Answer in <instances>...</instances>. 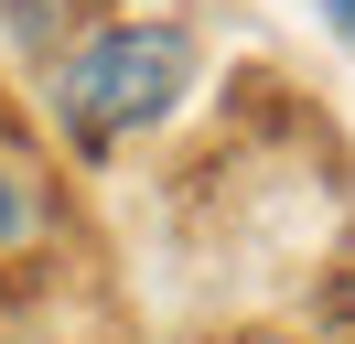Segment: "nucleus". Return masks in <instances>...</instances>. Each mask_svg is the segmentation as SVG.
Returning a JSON list of instances; mask_svg holds the SVG:
<instances>
[{
    "mask_svg": "<svg viewBox=\"0 0 355 344\" xmlns=\"http://www.w3.org/2000/svg\"><path fill=\"white\" fill-rule=\"evenodd\" d=\"M194 86V33L162 11L140 22H97L65 64H54V129L76 150H130L140 129H162Z\"/></svg>",
    "mask_w": 355,
    "mask_h": 344,
    "instance_id": "f257e3e1",
    "label": "nucleus"
},
{
    "mask_svg": "<svg viewBox=\"0 0 355 344\" xmlns=\"http://www.w3.org/2000/svg\"><path fill=\"white\" fill-rule=\"evenodd\" d=\"M33 226H44V205H33V183H22V172H0V248H22Z\"/></svg>",
    "mask_w": 355,
    "mask_h": 344,
    "instance_id": "f03ea898",
    "label": "nucleus"
},
{
    "mask_svg": "<svg viewBox=\"0 0 355 344\" xmlns=\"http://www.w3.org/2000/svg\"><path fill=\"white\" fill-rule=\"evenodd\" d=\"M323 11H334V33H345V43H355V0H323Z\"/></svg>",
    "mask_w": 355,
    "mask_h": 344,
    "instance_id": "7ed1b4c3",
    "label": "nucleus"
},
{
    "mask_svg": "<svg viewBox=\"0 0 355 344\" xmlns=\"http://www.w3.org/2000/svg\"><path fill=\"white\" fill-rule=\"evenodd\" d=\"M226 344H291V334H226Z\"/></svg>",
    "mask_w": 355,
    "mask_h": 344,
    "instance_id": "20e7f679",
    "label": "nucleus"
}]
</instances>
